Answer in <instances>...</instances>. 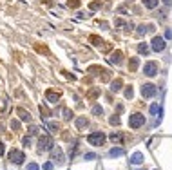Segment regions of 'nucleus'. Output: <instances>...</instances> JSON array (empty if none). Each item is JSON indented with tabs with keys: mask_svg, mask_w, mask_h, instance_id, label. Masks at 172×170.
Instances as JSON below:
<instances>
[{
	"mask_svg": "<svg viewBox=\"0 0 172 170\" xmlns=\"http://www.w3.org/2000/svg\"><path fill=\"white\" fill-rule=\"evenodd\" d=\"M49 148H53V138L51 136H42L38 141V150H49Z\"/></svg>",
	"mask_w": 172,
	"mask_h": 170,
	"instance_id": "obj_1",
	"label": "nucleus"
},
{
	"mask_svg": "<svg viewBox=\"0 0 172 170\" xmlns=\"http://www.w3.org/2000/svg\"><path fill=\"white\" fill-rule=\"evenodd\" d=\"M143 123H145V116H143V114H132V116L129 118V125L132 127V128L141 127Z\"/></svg>",
	"mask_w": 172,
	"mask_h": 170,
	"instance_id": "obj_2",
	"label": "nucleus"
},
{
	"mask_svg": "<svg viewBox=\"0 0 172 170\" xmlns=\"http://www.w3.org/2000/svg\"><path fill=\"white\" fill-rule=\"evenodd\" d=\"M156 92H158V87L152 85V83H145V85L141 87V96L143 98H152Z\"/></svg>",
	"mask_w": 172,
	"mask_h": 170,
	"instance_id": "obj_3",
	"label": "nucleus"
},
{
	"mask_svg": "<svg viewBox=\"0 0 172 170\" xmlns=\"http://www.w3.org/2000/svg\"><path fill=\"white\" fill-rule=\"evenodd\" d=\"M87 141L91 145H101L103 141H105V134H101V132H94V134H89V138H87Z\"/></svg>",
	"mask_w": 172,
	"mask_h": 170,
	"instance_id": "obj_4",
	"label": "nucleus"
},
{
	"mask_svg": "<svg viewBox=\"0 0 172 170\" xmlns=\"http://www.w3.org/2000/svg\"><path fill=\"white\" fill-rule=\"evenodd\" d=\"M24 159H25L24 152H20V150H11V152H9V161H11V163H16V165H20Z\"/></svg>",
	"mask_w": 172,
	"mask_h": 170,
	"instance_id": "obj_5",
	"label": "nucleus"
},
{
	"mask_svg": "<svg viewBox=\"0 0 172 170\" xmlns=\"http://www.w3.org/2000/svg\"><path fill=\"white\" fill-rule=\"evenodd\" d=\"M152 49H154L156 53H161V51L165 49V40H163L161 36H154V38H152Z\"/></svg>",
	"mask_w": 172,
	"mask_h": 170,
	"instance_id": "obj_6",
	"label": "nucleus"
},
{
	"mask_svg": "<svg viewBox=\"0 0 172 170\" xmlns=\"http://www.w3.org/2000/svg\"><path fill=\"white\" fill-rule=\"evenodd\" d=\"M143 72H145L147 76H154V74L158 72V63H154V62L145 63V67H143Z\"/></svg>",
	"mask_w": 172,
	"mask_h": 170,
	"instance_id": "obj_7",
	"label": "nucleus"
},
{
	"mask_svg": "<svg viewBox=\"0 0 172 170\" xmlns=\"http://www.w3.org/2000/svg\"><path fill=\"white\" fill-rule=\"evenodd\" d=\"M53 159L56 161L58 165H62V163L65 161V159H64V154H62V150H60V148H54V150H53Z\"/></svg>",
	"mask_w": 172,
	"mask_h": 170,
	"instance_id": "obj_8",
	"label": "nucleus"
},
{
	"mask_svg": "<svg viewBox=\"0 0 172 170\" xmlns=\"http://www.w3.org/2000/svg\"><path fill=\"white\" fill-rule=\"evenodd\" d=\"M143 159H145V158H143V154L141 152H136L132 158H130V163H132V165H140V163H143Z\"/></svg>",
	"mask_w": 172,
	"mask_h": 170,
	"instance_id": "obj_9",
	"label": "nucleus"
},
{
	"mask_svg": "<svg viewBox=\"0 0 172 170\" xmlns=\"http://www.w3.org/2000/svg\"><path fill=\"white\" fill-rule=\"evenodd\" d=\"M45 98L51 101V103H56L58 101V92H54V91H47L45 92Z\"/></svg>",
	"mask_w": 172,
	"mask_h": 170,
	"instance_id": "obj_10",
	"label": "nucleus"
},
{
	"mask_svg": "<svg viewBox=\"0 0 172 170\" xmlns=\"http://www.w3.org/2000/svg\"><path fill=\"white\" fill-rule=\"evenodd\" d=\"M18 116H20V119H24V121H31V114L29 112H25L24 109H18Z\"/></svg>",
	"mask_w": 172,
	"mask_h": 170,
	"instance_id": "obj_11",
	"label": "nucleus"
},
{
	"mask_svg": "<svg viewBox=\"0 0 172 170\" xmlns=\"http://www.w3.org/2000/svg\"><path fill=\"white\" fill-rule=\"evenodd\" d=\"M109 60H111L112 63H120V62H121V53H120V51L112 53V54H111V58H109Z\"/></svg>",
	"mask_w": 172,
	"mask_h": 170,
	"instance_id": "obj_12",
	"label": "nucleus"
},
{
	"mask_svg": "<svg viewBox=\"0 0 172 170\" xmlns=\"http://www.w3.org/2000/svg\"><path fill=\"white\" fill-rule=\"evenodd\" d=\"M143 4H145V8H149V9H154L156 5H158V0H143Z\"/></svg>",
	"mask_w": 172,
	"mask_h": 170,
	"instance_id": "obj_13",
	"label": "nucleus"
},
{
	"mask_svg": "<svg viewBox=\"0 0 172 170\" xmlns=\"http://www.w3.org/2000/svg\"><path fill=\"white\" fill-rule=\"evenodd\" d=\"M112 156V158H120V156L123 154V148H111V152H109Z\"/></svg>",
	"mask_w": 172,
	"mask_h": 170,
	"instance_id": "obj_14",
	"label": "nucleus"
},
{
	"mask_svg": "<svg viewBox=\"0 0 172 170\" xmlns=\"http://www.w3.org/2000/svg\"><path fill=\"white\" fill-rule=\"evenodd\" d=\"M138 63H140V60L132 58V60H130V63H129V69H130V71H136V69H138Z\"/></svg>",
	"mask_w": 172,
	"mask_h": 170,
	"instance_id": "obj_15",
	"label": "nucleus"
},
{
	"mask_svg": "<svg viewBox=\"0 0 172 170\" xmlns=\"http://www.w3.org/2000/svg\"><path fill=\"white\" fill-rule=\"evenodd\" d=\"M120 87H121V80H116V81H112L111 89H112L114 92H118V91H120Z\"/></svg>",
	"mask_w": 172,
	"mask_h": 170,
	"instance_id": "obj_16",
	"label": "nucleus"
},
{
	"mask_svg": "<svg viewBox=\"0 0 172 170\" xmlns=\"http://www.w3.org/2000/svg\"><path fill=\"white\" fill-rule=\"evenodd\" d=\"M76 125H78V128L87 127V119H85V118H78V119H76Z\"/></svg>",
	"mask_w": 172,
	"mask_h": 170,
	"instance_id": "obj_17",
	"label": "nucleus"
},
{
	"mask_svg": "<svg viewBox=\"0 0 172 170\" xmlns=\"http://www.w3.org/2000/svg\"><path fill=\"white\" fill-rule=\"evenodd\" d=\"M64 118H65V119H71V118H73V112L69 111V109H64Z\"/></svg>",
	"mask_w": 172,
	"mask_h": 170,
	"instance_id": "obj_18",
	"label": "nucleus"
},
{
	"mask_svg": "<svg viewBox=\"0 0 172 170\" xmlns=\"http://www.w3.org/2000/svg\"><path fill=\"white\" fill-rule=\"evenodd\" d=\"M47 127L51 128V132H56L58 130V123H53V121H51V123H47Z\"/></svg>",
	"mask_w": 172,
	"mask_h": 170,
	"instance_id": "obj_19",
	"label": "nucleus"
},
{
	"mask_svg": "<svg viewBox=\"0 0 172 170\" xmlns=\"http://www.w3.org/2000/svg\"><path fill=\"white\" fill-rule=\"evenodd\" d=\"M138 49H140V53H143V54H147V53H149V47H147L145 44H141L140 47H138Z\"/></svg>",
	"mask_w": 172,
	"mask_h": 170,
	"instance_id": "obj_20",
	"label": "nucleus"
},
{
	"mask_svg": "<svg viewBox=\"0 0 172 170\" xmlns=\"http://www.w3.org/2000/svg\"><path fill=\"white\" fill-rule=\"evenodd\" d=\"M111 139H112V141H120V139H121V134H114V132H112V134H111Z\"/></svg>",
	"mask_w": 172,
	"mask_h": 170,
	"instance_id": "obj_21",
	"label": "nucleus"
},
{
	"mask_svg": "<svg viewBox=\"0 0 172 170\" xmlns=\"http://www.w3.org/2000/svg\"><path fill=\"white\" fill-rule=\"evenodd\" d=\"M78 5H80V2H78V0H73V2L69 0V8H78Z\"/></svg>",
	"mask_w": 172,
	"mask_h": 170,
	"instance_id": "obj_22",
	"label": "nucleus"
},
{
	"mask_svg": "<svg viewBox=\"0 0 172 170\" xmlns=\"http://www.w3.org/2000/svg\"><path fill=\"white\" fill-rule=\"evenodd\" d=\"M27 170H38V165L36 163H29V165H27Z\"/></svg>",
	"mask_w": 172,
	"mask_h": 170,
	"instance_id": "obj_23",
	"label": "nucleus"
},
{
	"mask_svg": "<svg viewBox=\"0 0 172 170\" xmlns=\"http://www.w3.org/2000/svg\"><path fill=\"white\" fill-rule=\"evenodd\" d=\"M93 112H94V114H101L103 111H101V107H100V105H94V109H93Z\"/></svg>",
	"mask_w": 172,
	"mask_h": 170,
	"instance_id": "obj_24",
	"label": "nucleus"
},
{
	"mask_svg": "<svg viewBox=\"0 0 172 170\" xmlns=\"http://www.w3.org/2000/svg\"><path fill=\"white\" fill-rule=\"evenodd\" d=\"M11 128H15V130H18V128H20V123H18V121H11Z\"/></svg>",
	"mask_w": 172,
	"mask_h": 170,
	"instance_id": "obj_25",
	"label": "nucleus"
},
{
	"mask_svg": "<svg viewBox=\"0 0 172 170\" xmlns=\"http://www.w3.org/2000/svg\"><path fill=\"white\" fill-rule=\"evenodd\" d=\"M125 96H127L129 100H130V98H132V89H130V87H129V89L125 91Z\"/></svg>",
	"mask_w": 172,
	"mask_h": 170,
	"instance_id": "obj_26",
	"label": "nucleus"
},
{
	"mask_svg": "<svg viewBox=\"0 0 172 170\" xmlns=\"http://www.w3.org/2000/svg\"><path fill=\"white\" fill-rule=\"evenodd\" d=\"M100 5H101L100 2H93V4H91V9H98V8H100Z\"/></svg>",
	"mask_w": 172,
	"mask_h": 170,
	"instance_id": "obj_27",
	"label": "nucleus"
},
{
	"mask_svg": "<svg viewBox=\"0 0 172 170\" xmlns=\"http://www.w3.org/2000/svg\"><path fill=\"white\" fill-rule=\"evenodd\" d=\"M94 158H96V154H85V159H89V161L94 159Z\"/></svg>",
	"mask_w": 172,
	"mask_h": 170,
	"instance_id": "obj_28",
	"label": "nucleus"
},
{
	"mask_svg": "<svg viewBox=\"0 0 172 170\" xmlns=\"http://www.w3.org/2000/svg\"><path fill=\"white\" fill-rule=\"evenodd\" d=\"M53 168V163H45L44 165V170H51Z\"/></svg>",
	"mask_w": 172,
	"mask_h": 170,
	"instance_id": "obj_29",
	"label": "nucleus"
},
{
	"mask_svg": "<svg viewBox=\"0 0 172 170\" xmlns=\"http://www.w3.org/2000/svg\"><path fill=\"white\" fill-rule=\"evenodd\" d=\"M150 112H152V114H156V112H158V105H156V103L150 107Z\"/></svg>",
	"mask_w": 172,
	"mask_h": 170,
	"instance_id": "obj_30",
	"label": "nucleus"
},
{
	"mask_svg": "<svg viewBox=\"0 0 172 170\" xmlns=\"http://www.w3.org/2000/svg\"><path fill=\"white\" fill-rule=\"evenodd\" d=\"M111 123H112V125H118L120 119H118V118H111Z\"/></svg>",
	"mask_w": 172,
	"mask_h": 170,
	"instance_id": "obj_31",
	"label": "nucleus"
},
{
	"mask_svg": "<svg viewBox=\"0 0 172 170\" xmlns=\"http://www.w3.org/2000/svg\"><path fill=\"white\" fill-rule=\"evenodd\" d=\"M29 132H31V134H36V132H38V127H31Z\"/></svg>",
	"mask_w": 172,
	"mask_h": 170,
	"instance_id": "obj_32",
	"label": "nucleus"
},
{
	"mask_svg": "<svg viewBox=\"0 0 172 170\" xmlns=\"http://www.w3.org/2000/svg\"><path fill=\"white\" fill-rule=\"evenodd\" d=\"M145 31H147V27H143V25H141V27H140V31H138V33H140V35H145Z\"/></svg>",
	"mask_w": 172,
	"mask_h": 170,
	"instance_id": "obj_33",
	"label": "nucleus"
},
{
	"mask_svg": "<svg viewBox=\"0 0 172 170\" xmlns=\"http://www.w3.org/2000/svg\"><path fill=\"white\" fill-rule=\"evenodd\" d=\"M2 154H4V145L0 143V156H2Z\"/></svg>",
	"mask_w": 172,
	"mask_h": 170,
	"instance_id": "obj_34",
	"label": "nucleus"
},
{
	"mask_svg": "<svg viewBox=\"0 0 172 170\" xmlns=\"http://www.w3.org/2000/svg\"><path fill=\"white\" fill-rule=\"evenodd\" d=\"M165 2H167V4H169V2H170V0H165Z\"/></svg>",
	"mask_w": 172,
	"mask_h": 170,
	"instance_id": "obj_35",
	"label": "nucleus"
}]
</instances>
